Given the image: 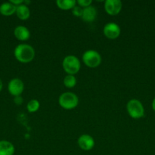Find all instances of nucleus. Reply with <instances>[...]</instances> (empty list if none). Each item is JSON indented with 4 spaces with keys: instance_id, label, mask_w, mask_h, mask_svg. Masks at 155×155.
I'll list each match as a JSON object with an SVG mask.
<instances>
[{
    "instance_id": "nucleus-1",
    "label": "nucleus",
    "mask_w": 155,
    "mask_h": 155,
    "mask_svg": "<svg viewBox=\"0 0 155 155\" xmlns=\"http://www.w3.org/2000/svg\"><path fill=\"white\" fill-rule=\"evenodd\" d=\"M15 58L22 63H28L31 61L35 55V51L33 47L27 44H20L15 49Z\"/></svg>"
},
{
    "instance_id": "nucleus-2",
    "label": "nucleus",
    "mask_w": 155,
    "mask_h": 155,
    "mask_svg": "<svg viewBox=\"0 0 155 155\" xmlns=\"http://www.w3.org/2000/svg\"><path fill=\"white\" fill-rule=\"evenodd\" d=\"M63 69L69 75H74L77 74L81 68L80 61L76 56L68 55L63 59L62 61Z\"/></svg>"
},
{
    "instance_id": "nucleus-3",
    "label": "nucleus",
    "mask_w": 155,
    "mask_h": 155,
    "mask_svg": "<svg viewBox=\"0 0 155 155\" xmlns=\"http://www.w3.org/2000/svg\"><path fill=\"white\" fill-rule=\"evenodd\" d=\"M59 103L62 107L70 110L74 108L78 104V98L72 92H64L59 96Z\"/></svg>"
},
{
    "instance_id": "nucleus-4",
    "label": "nucleus",
    "mask_w": 155,
    "mask_h": 155,
    "mask_svg": "<svg viewBox=\"0 0 155 155\" xmlns=\"http://www.w3.org/2000/svg\"><path fill=\"white\" fill-rule=\"evenodd\" d=\"M127 111L134 119H139L144 114V109L142 104L137 99H132L127 103Z\"/></svg>"
},
{
    "instance_id": "nucleus-5",
    "label": "nucleus",
    "mask_w": 155,
    "mask_h": 155,
    "mask_svg": "<svg viewBox=\"0 0 155 155\" xmlns=\"http://www.w3.org/2000/svg\"><path fill=\"white\" fill-rule=\"evenodd\" d=\"M83 61L89 68H96L101 63V56L94 50H88L83 54Z\"/></svg>"
},
{
    "instance_id": "nucleus-6",
    "label": "nucleus",
    "mask_w": 155,
    "mask_h": 155,
    "mask_svg": "<svg viewBox=\"0 0 155 155\" xmlns=\"http://www.w3.org/2000/svg\"><path fill=\"white\" fill-rule=\"evenodd\" d=\"M24 83L21 80L18 78H14L9 82V92L14 96H19L24 91Z\"/></svg>"
},
{
    "instance_id": "nucleus-7",
    "label": "nucleus",
    "mask_w": 155,
    "mask_h": 155,
    "mask_svg": "<svg viewBox=\"0 0 155 155\" xmlns=\"http://www.w3.org/2000/svg\"><path fill=\"white\" fill-rule=\"evenodd\" d=\"M120 32H121V30H120L119 26L113 22L106 24L103 28V33L105 36L109 39H116L120 35Z\"/></svg>"
},
{
    "instance_id": "nucleus-8",
    "label": "nucleus",
    "mask_w": 155,
    "mask_h": 155,
    "mask_svg": "<svg viewBox=\"0 0 155 155\" xmlns=\"http://www.w3.org/2000/svg\"><path fill=\"white\" fill-rule=\"evenodd\" d=\"M122 2L120 0H106L105 10L109 15H115L120 12L122 9Z\"/></svg>"
},
{
    "instance_id": "nucleus-9",
    "label": "nucleus",
    "mask_w": 155,
    "mask_h": 155,
    "mask_svg": "<svg viewBox=\"0 0 155 155\" xmlns=\"http://www.w3.org/2000/svg\"><path fill=\"white\" fill-rule=\"evenodd\" d=\"M78 143L79 147L82 150L89 151V150H91L94 148L95 142H94L92 136H91L90 135L84 134L79 137L78 140Z\"/></svg>"
},
{
    "instance_id": "nucleus-10",
    "label": "nucleus",
    "mask_w": 155,
    "mask_h": 155,
    "mask_svg": "<svg viewBox=\"0 0 155 155\" xmlns=\"http://www.w3.org/2000/svg\"><path fill=\"white\" fill-rule=\"evenodd\" d=\"M97 16V10L94 6H88L83 9L81 18L85 22H92Z\"/></svg>"
},
{
    "instance_id": "nucleus-11",
    "label": "nucleus",
    "mask_w": 155,
    "mask_h": 155,
    "mask_svg": "<svg viewBox=\"0 0 155 155\" xmlns=\"http://www.w3.org/2000/svg\"><path fill=\"white\" fill-rule=\"evenodd\" d=\"M14 34H15V37L21 41H25L29 39L30 36V31L27 27H24V26H18L15 29L14 31Z\"/></svg>"
},
{
    "instance_id": "nucleus-12",
    "label": "nucleus",
    "mask_w": 155,
    "mask_h": 155,
    "mask_svg": "<svg viewBox=\"0 0 155 155\" xmlns=\"http://www.w3.org/2000/svg\"><path fill=\"white\" fill-rule=\"evenodd\" d=\"M15 147L8 141H0V155H13Z\"/></svg>"
},
{
    "instance_id": "nucleus-13",
    "label": "nucleus",
    "mask_w": 155,
    "mask_h": 155,
    "mask_svg": "<svg viewBox=\"0 0 155 155\" xmlns=\"http://www.w3.org/2000/svg\"><path fill=\"white\" fill-rule=\"evenodd\" d=\"M17 6L11 2H5L0 5V13L5 16H9L16 12Z\"/></svg>"
},
{
    "instance_id": "nucleus-14",
    "label": "nucleus",
    "mask_w": 155,
    "mask_h": 155,
    "mask_svg": "<svg viewBox=\"0 0 155 155\" xmlns=\"http://www.w3.org/2000/svg\"><path fill=\"white\" fill-rule=\"evenodd\" d=\"M16 14L18 18L21 20H27L30 17V9L27 5H19L16 8Z\"/></svg>"
},
{
    "instance_id": "nucleus-15",
    "label": "nucleus",
    "mask_w": 155,
    "mask_h": 155,
    "mask_svg": "<svg viewBox=\"0 0 155 155\" xmlns=\"http://www.w3.org/2000/svg\"><path fill=\"white\" fill-rule=\"evenodd\" d=\"M76 3L77 2L75 0H57L56 1L58 7L64 10L73 8L75 6Z\"/></svg>"
},
{
    "instance_id": "nucleus-16",
    "label": "nucleus",
    "mask_w": 155,
    "mask_h": 155,
    "mask_svg": "<svg viewBox=\"0 0 155 155\" xmlns=\"http://www.w3.org/2000/svg\"><path fill=\"white\" fill-rule=\"evenodd\" d=\"M63 83L64 85H65L66 87L72 88L76 85L77 80H76V78L74 77V75H69V74H68V75H67L66 77L64 78Z\"/></svg>"
},
{
    "instance_id": "nucleus-17",
    "label": "nucleus",
    "mask_w": 155,
    "mask_h": 155,
    "mask_svg": "<svg viewBox=\"0 0 155 155\" xmlns=\"http://www.w3.org/2000/svg\"><path fill=\"white\" fill-rule=\"evenodd\" d=\"M40 107V102L36 99H32L27 103V109L29 112H33L36 111Z\"/></svg>"
},
{
    "instance_id": "nucleus-18",
    "label": "nucleus",
    "mask_w": 155,
    "mask_h": 155,
    "mask_svg": "<svg viewBox=\"0 0 155 155\" xmlns=\"http://www.w3.org/2000/svg\"><path fill=\"white\" fill-rule=\"evenodd\" d=\"M73 15L77 17H81L82 13H83V9L79 6H74L72 8Z\"/></svg>"
},
{
    "instance_id": "nucleus-19",
    "label": "nucleus",
    "mask_w": 155,
    "mask_h": 155,
    "mask_svg": "<svg viewBox=\"0 0 155 155\" xmlns=\"http://www.w3.org/2000/svg\"><path fill=\"white\" fill-rule=\"evenodd\" d=\"M77 2L80 6L86 8L88 6L91 5V4L92 3V1L91 0H78Z\"/></svg>"
},
{
    "instance_id": "nucleus-20",
    "label": "nucleus",
    "mask_w": 155,
    "mask_h": 155,
    "mask_svg": "<svg viewBox=\"0 0 155 155\" xmlns=\"http://www.w3.org/2000/svg\"><path fill=\"white\" fill-rule=\"evenodd\" d=\"M10 2L12 3L13 5H15L18 6L19 5H21L23 2H24V1L23 0H10Z\"/></svg>"
},
{
    "instance_id": "nucleus-21",
    "label": "nucleus",
    "mask_w": 155,
    "mask_h": 155,
    "mask_svg": "<svg viewBox=\"0 0 155 155\" xmlns=\"http://www.w3.org/2000/svg\"><path fill=\"white\" fill-rule=\"evenodd\" d=\"M15 101L16 102V104H21V101H22V98L20 96H16L15 98Z\"/></svg>"
},
{
    "instance_id": "nucleus-22",
    "label": "nucleus",
    "mask_w": 155,
    "mask_h": 155,
    "mask_svg": "<svg viewBox=\"0 0 155 155\" xmlns=\"http://www.w3.org/2000/svg\"><path fill=\"white\" fill-rule=\"evenodd\" d=\"M152 107H153V110H154V111H155V98H153V102H152Z\"/></svg>"
},
{
    "instance_id": "nucleus-23",
    "label": "nucleus",
    "mask_w": 155,
    "mask_h": 155,
    "mask_svg": "<svg viewBox=\"0 0 155 155\" xmlns=\"http://www.w3.org/2000/svg\"><path fill=\"white\" fill-rule=\"evenodd\" d=\"M2 82L1 79H0V91L2 90Z\"/></svg>"
}]
</instances>
